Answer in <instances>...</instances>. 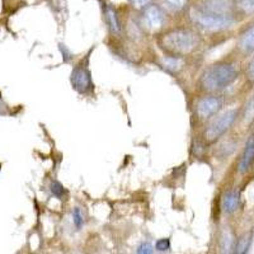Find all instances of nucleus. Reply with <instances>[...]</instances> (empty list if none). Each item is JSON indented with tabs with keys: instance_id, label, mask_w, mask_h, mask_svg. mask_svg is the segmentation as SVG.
I'll list each match as a JSON object with an SVG mask.
<instances>
[{
	"instance_id": "obj_1",
	"label": "nucleus",
	"mask_w": 254,
	"mask_h": 254,
	"mask_svg": "<svg viewBox=\"0 0 254 254\" xmlns=\"http://www.w3.org/2000/svg\"><path fill=\"white\" fill-rule=\"evenodd\" d=\"M156 44L164 54L187 58L201 49L202 36L194 27H173L163 31L156 38Z\"/></svg>"
},
{
	"instance_id": "obj_2",
	"label": "nucleus",
	"mask_w": 254,
	"mask_h": 254,
	"mask_svg": "<svg viewBox=\"0 0 254 254\" xmlns=\"http://www.w3.org/2000/svg\"><path fill=\"white\" fill-rule=\"evenodd\" d=\"M240 66L234 59H222L205 67L197 87L201 93H221L238 80Z\"/></svg>"
},
{
	"instance_id": "obj_3",
	"label": "nucleus",
	"mask_w": 254,
	"mask_h": 254,
	"mask_svg": "<svg viewBox=\"0 0 254 254\" xmlns=\"http://www.w3.org/2000/svg\"><path fill=\"white\" fill-rule=\"evenodd\" d=\"M237 15L238 14H210V13L201 12L196 6L190 10V19L194 28L198 29L201 33H211V35L228 31L231 27L235 26L238 22Z\"/></svg>"
},
{
	"instance_id": "obj_4",
	"label": "nucleus",
	"mask_w": 254,
	"mask_h": 254,
	"mask_svg": "<svg viewBox=\"0 0 254 254\" xmlns=\"http://www.w3.org/2000/svg\"><path fill=\"white\" fill-rule=\"evenodd\" d=\"M239 108H231V110L222 111L217 113L215 117L208 120V124L206 125L202 132L203 144H215L221 137H224V135L228 133L231 130V127L234 126L237 120L239 119Z\"/></svg>"
},
{
	"instance_id": "obj_5",
	"label": "nucleus",
	"mask_w": 254,
	"mask_h": 254,
	"mask_svg": "<svg viewBox=\"0 0 254 254\" xmlns=\"http://www.w3.org/2000/svg\"><path fill=\"white\" fill-rule=\"evenodd\" d=\"M224 108V98L220 93H203L194 102V115L199 121H208Z\"/></svg>"
},
{
	"instance_id": "obj_6",
	"label": "nucleus",
	"mask_w": 254,
	"mask_h": 254,
	"mask_svg": "<svg viewBox=\"0 0 254 254\" xmlns=\"http://www.w3.org/2000/svg\"><path fill=\"white\" fill-rule=\"evenodd\" d=\"M72 89H75L79 94L88 95L94 90V83L92 79V72L88 66V59L81 60L71 71L70 76Z\"/></svg>"
},
{
	"instance_id": "obj_7",
	"label": "nucleus",
	"mask_w": 254,
	"mask_h": 254,
	"mask_svg": "<svg viewBox=\"0 0 254 254\" xmlns=\"http://www.w3.org/2000/svg\"><path fill=\"white\" fill-rule=\"evenodd\" d=\"M196 8L201 12L210 13V14H237L235 0H201Z\"/></svg>"
},
{
	"instance_id": "obj_8",
	"label": "nucleus",
	"mask_w": 254,
	"mask_h": 254,
	"mask_svg": "<svg viewBox=\"0 0 254 254\" xmlns=\"http://www.w3.org/2000/svg\"><path fill=\"white\" fill-rule=\"evenodd\" d=\"M142 26L149 31H159L162 29L165 22V13L163 8L150 4L142 9Z\"/></svg>"
},
{
	"instance_id": "obj_9",
	"label": "nucleus",
	"mask_w": 254,
	"mask_h": 254,
	"mask_svg": "<svg viewBox=\"0 0 254 254\" xmlns=\"http://www.w3.org/2000/svg\"><path fill=\"white\" fill-rule=\"evenodd\" d=\"M237 51L243 56L254 54V22L247 26L238 36Z\"/></svg>"
},
{
	"instance_id": "obj_10",
	"label": "nucleus",
	"mask_w": 254,
	"mask_h": 254,
	"mask_svg": "<svg viewBox=\"0 0 254 254\" xmlns=\"http://www.w3.org/2000/svg\"><path fill=\"white\" fill-rule=\"evenodd\" d=\"M159 66L162 67L164 71L169 72L172 75L178 74L181 70L185 66V58L174 55H168V54H163L158 60Z\"/></svg>"
},
{
	"instance_id": "obj_11",
	"label": "nucleus",
	"mask_w": 254,
	"mask_h": 254,
	"mask_svg": "<svg viewBox=\"0 0 254 254\" xmlns=\"http://www.w3.org/2000/svg\"><path fill=\"white\" fill-rule=\"evenodd\" d=\"M254 165V140H249L246 145V149L240 156L239 164H238V172L240 174H246L251 171Z\"/></svg>"
},
{
	"instance_id": "obj_12",
	"label": "nucleus",
	"mask_w": 254,
	"mask_h": 254,
	"mask_svg": "<svg viewBox=\"0 0 254 254\" xmlns=\"http://www.w3.org/2000/svg\"><path fill=\"white\" fill-rule=\"evenodd\" d=\"M240 203V194L237 190H229L226 192L224 198H222V211L226 215L234 214L235 211L239 208Z\"/></svg>"
},
{
	"instance_id": "obj_13",
	"label": "nucleus",
	"mask_w": 254,
	"mask_h": 254,
	"mask_svg": "<svg viewBox=\"0 0 254 254\" xmlns=\"http://www.w3.org/2000/svg\"><path fill=\"white\" fill-rule=\"evenodd\" d=\"M163 10L171 14H178L187 6V0H162Z\"/></svg>"
},
{
	"instance_id": "obj_14",
	"label": "nucleus",
	"mask_w": 254,
	"mask_h": 254,
	"mask_svg": "<svg viewBox=\"0 0 254 254\" xmlns=\"http://www.w3.org/2000/svg\"><path fill=\"white\" fill-rule=\"evenodd\" d=\"M235 10L238 15L251 17L254 14V0H235Z\"/></svg>"
},
{
	"instance_id": "obj_15",
	"label": "nucleus",
	"mask_w": 254,
	"mask_h": 254,
	"mask_svg": "<svg viewBox=\"0 0 254 254\" xmlns=\"http://www.w3.org/2000/svg\"><path fill=\"white\" fill-rule=\"evenodd\" d=\"M251 243H252V233H246V234H243L242 237H239L237 240H235L234 252L238 254L247 253L249 249V246H251Z\"/></svg>"
},
{
	"instance_id": "obj_16",
	"label": "nucleus",
	"mask_w": 254,
	"mask_h": 254,
	"mask_svg": "<svg viewBox=\"0 0 254 254\" xmlns=\"http://www.w3.org/2000/svg\"><path fill=\"white\" fill-rule=\"evenodd\" d=\"M242 119L243 121L248 125L253 124L254 122V94L252 95L251 98H249V101L247 102L246 106H244Z\"/></svg>"
},
{
	"instance_id": "obj_17",
	"label": "nucleus",
	"mask_w": 254,
	"mask_h": 254,
	"mask_svg": "<svg viewBox=\"0 0 254 254\" xmlns=\"http://www.w3.org/2000/svg\"><path fill=\"white\" fill-rule=\"evenodd\" d=\"M106 17H107V23L110 26L111 31L113 33H120L121 32V26H120V22L116 17V13L113 12L112 9H108L107 12H106Z\"/></svg>"
},
{
	"instance_id": "obj_18",
	"label": "nucleus",
	"mask_w": 254,
	"mask_h": 254,
	"mask_svg": "<svg viewBox=\"0 0 254 254\" xmlns=\"http://www.w3.org/2000/svg\"><path fill=\"white\" fill-rule=\"evenodd\" d=\"M50 190H51V193L56 197V198H63L65 194H66V190L61 185L60 182L58 181H52L51 186H50Z\"/></svg>"
},
{
	"instance_id": "obj_19",
	"label": "nucleus",
	"mask_w": 254,
	"mask_h": 254,
	"mask_svg": "<svg viewBox=\"0 0 254 254\" xmlns=\"http://www.w3.org/2000/svg\"><path fill=\"white\" fill-rule=\"evenodd\" d=\"M72 221L78 229H80L84 225V215L79 207H75L72 211Z\"/></svg>"
},
{
	"instance_id": "obj_20",
	"label": "nucleus",
	"mask_w": 254,
	"mask_h": 254,
	"mask_svg": "<svg viewBox=\"0 0 254 254\" xmlns=\"http://www.w3.org/2000/svg\"><path fill=\"white\" fill-rule=\"evenodd\" d=\"M246 78L249 83H254V54H252L251 60L246 66Z\"/></svg>"
},
{
	"instance_id": "obj_21",
	"label": "nucleus",
	"mask_w": 254,
	"mask_h": 254,
	"mask_svg": "<svg viewBox=\"0 0 254 254\" xmlns=\"http://www.w3.org/2000/svg\"><path fill=\"white\" fill-rule=\"evenodd\" d=\"M155 248H156V251H159V252L169 251V248H171V240L168 239V238H163V239L156 240Z\"/></svg>"
},
{
	"instance_id": "obj_22",
	"label": "nucleus",
	"mask_w": 254,
	"mask_h": 254,
	"mask_svg": "<svg viewBox=\"0 0 254 254\" xmlns=\"http://www.w3.org/2000/svg\"><path fill=\"white\" fill-rule=\"evenodd\" d=\"M153 252H154V248L149 242L141 243V244L137 247V253L140 254H150L153 253Z\"/></svg>"
},
{
	"instance_id": "obj_23",
	"label": "nucleus",
	"mask_w": 254,
	"mask_h": 254,
	"mask_svg": "<svg viewBox=\"0 0 254 254\" xmlns=\"http://www.w3.org/2000/svg\"><path fill=\"white\" fill-rule=\"evenodd\" d=\"M59 49H60L64 61H65V63H69V61L72 59V54L69 51V49H67V47L63 44L59 45Z\"/></svg>"
},
{
	"instance_id": "obj_24",
	"label": "nucleus",
	"mask_w": 254,
	"mask_h": 254,
	"mask_svg": "<svg viewBox=\"0 0 254 254\" xmlns=\"http://www.w3.org/2000/svg\"><path fill=\"white\" fill-rule=\"evenodd\" d=\"M131 1H132V5L136 9H144L147 5H150L151 3V0H131Z\"/></svg>"
},
{
	"instance_id": "obj_25",
	"label": "nucleus",
	"mask_w": 254,
	"mask_h": 254,
	"mask_svg": "<svg viewBox=\"0 0 254 254\" xmlns=\"http://www.w3.org/2000/svg\"><path fill=\"white\" fill-rule=\"evenodd\" d=\"M0 171H1V164H0Z\"/></svg>"
}]
</instances>
